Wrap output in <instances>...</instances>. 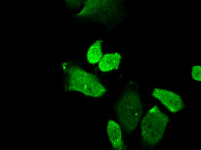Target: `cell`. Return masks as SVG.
I'll return each instance as SVG.
<instances>
[{"mask_svg": "<svg viewBox=\"0 0 201 150\" xmlns=\"http://www.w3.org/2000/svg\"><path fill=\"white\" fill-rule=\"evenodd\" d=\"M191 75L195 80H201V67L199 65L194 66L192 69Z\"/></svg>", "mask_w": 201, "mask_h": 150, "instance_id": "ba28073f", "label": "cell"}, {"mask_svg": "<svg viewBox=\"0 0 201 150\" xmlns=\"http://www.w3.org/2000/svg\"><path fill=\"white\" fill-rule=\"evenodd\" d=\"M68 71L69 87L71 90L96 97L102 96L107 91L94 75L75 66L69 68Z\"/></svg>", "mask_w": 201, "mask_h": 150, "instance_id": "3957f363", "label": "cell"}, {"mask_svg": "<svg viewBox=\"0 0 201 150\" xmlns=\"http://www.w3.org/2000/svg\"><path fill=\"white\" fill-rule=\"evenodd\" d=\"M101 42V40L97 41L89 48L87 53V58L90 63H97L102 57Z\"/></svg>", "mask_w": 201, "mask_h": 150, "instance_id": "52a82bcc", "label": "cell"}, {"mask_svg": "<svg viewBox=\"0 0 201 150\" xmlns=\"http://www.w3.org/2000/svg\"><path fill=\"white\" fill-rule=\"evenodd\" d=\"M116 110L124 130L128 132L133 131L136 128L143 112L137 93L132 91L125 93L118 102Z\"/></svg>", "mask_w": 201, "mask_h": 150, "instance_id": "6da1fadb", "label": "cell"}, {"mask_svg": "<svg viewBox=\"0 0 201 150\" xmlns=\"http://www.w3.org/2000/svg\"><path fill=\"white\" fill-rule=\"evenodd\" d=\"M152 95L159 100L169 110L173 113L180 111L184 105L180 97L171 91L155 88Z\"/></svg>", "mask_w": 201, "mask_h": 150, "instance_id": "277c9868", "label": "cell"}, {"mask_svg": "<svg viewBox=\"0 0 201 150\" xmlns=\"http://www.w3.org/2000/svg\"><path fill=\"white\" fill-rule=\"evenodd\" d=\"M169 120L167 115L157 106H154L141 122V137L144 142L150 146L158 144L163 138Z\"/></svg>", "mask_w": 201, "mask_h": 150, "instance_id": "7a4b0ae2", "label": "cell"}, {"mask_svg": "<svg viewBox=\"0 0 201 150\" xmlns=\"http://www.w3.org/2000/svg\"><path fill=\"white\" fill-rule=\"evenodd\" d=\"M121 58V55L118 53L106 54L100 60L98 65L99 69L103 72L117 69Z\"/></svg>", "mask_w": 201, "mask_h": 150, "instance_id": "8992f818", "label": "cell"}, {"mask_svg": "<svg viewBox=\"0 0 201 150\" xmlns=\"http://www.w3.org/2000/svg\"><path fill=\"white\" fill-rule=\"evenodd\" d=\"M107 132L113 148L116 150L123 149L121 131L119 125L113 120L109 121Z\"/></svg>", "mask_w": 201, "mask_h": 150, "instance_id": "5b68a950", "label": "cell"}]
</instances>
